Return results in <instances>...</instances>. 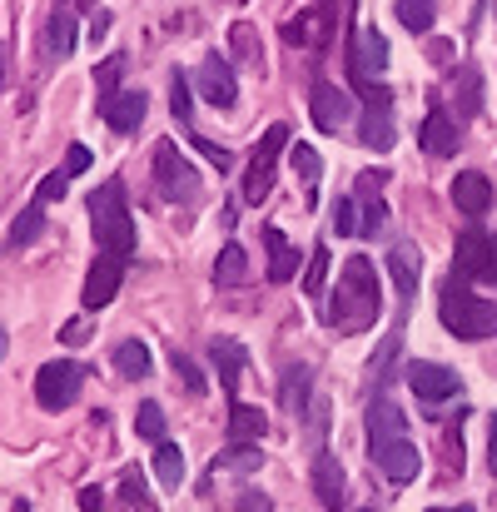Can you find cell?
I'll list each match as a JSON object with an SVG mask.
<instances>
[{"label": "cell", "instance_id": "cell-1", "mask_svg": "<svg viewBox=\"0 0 497 512\" xmlns=\"http://www.w3.org/2000/svg\"><path fill=\"white\" fill-rule=\"evenodd\" d=\"M333 299H338V304H329V314H324L333 329L358 334V329H368V324L378 319V309H383V299H378V274H373V264H368L363 254H353V259L343 264Z\"/></svg>", "mask_w": 497, "mask_h": 512}, {"label": "cell", "instance_id": "cell-2", "mask_svg": "<svg viewBox=\"0 0 497 512\" xmlns=\"http://www.w3.org/2000/svg\"><path fill=\"white\" fill-rule=\"evenodd\" d=\"M90 229H95L100 254H120V259L135 254V214L125 204V184L120 179H105L90 194Z\"/></svg>", "mask_w": 497, "mask_h": 512}, {"label": "cell", "instance_id": "cell-3", "mask_svg": "<svg viewBox=\"0 0 497 512\" xmlns=\"http://www.w3.org/2000/svg\"><path fill=\"white\" fill-rule=\"evenodd\" d=\"M438 319H443V329L453 334V339H493L497 334V304L488 299H478V294H468V289H458V284H448L443 289V299H438Z\"/></svg>", "mask_w": 497, "mask_h": 512}, {"label": "cell", "instance_id": "cell-4", "mask_svg": "<svg viewBox=\"0 0 497 512\" xmlns=\"http://www.w3.org/2000/svg\"><path fill=\"white\" fill-rule=\"evenodd\" d=\"M343 10H348V0H314L309 10H299V15L284 25V40H289V45H319V50H329L338 25H343V20H333V15H343Z\"/></svg>", "mask_w": 497, "mask_h": 512}, {"label": "cell", "instance_id": "cell-5", "mask_svg": "<svg viewBox=\"0 0 497 512\" xmlns=\"http://www.w3.org/2000/svg\"><path fill=\"white\" fill-rule=\"evenodd\" d=\"M80 388H85V368L70 363V358H55V363H45V368L35 373V403L50 408V413L70 408V403L80 398Z\"/></svg>", "mask_w": 497, "mask_h": 512}, {"label": "cell", "instance_id": "cell-6", "mask_svg": "<svg viewBox=\"0 0 497 512\" xmlns=\"http://www.w3.org/2000/svg\"><path fill=\"white\" fill-rule=\"evenodd\" d=\"M155 179H160V199H169V204H194L199 199V170L169 140L155 150Z\"/></svg>", "mask_w": 497, "mask_h": 512}, {"label": "cell", "instance_id": "cell-7", "mask_svg": "<svg viewBox=\"0 0 497 512\" xmlns=\"http://www.w3.org/2000/svg\"><path fill=\"white\" fill-rule=\"evenodd\" d=\"M284 145H289V125H269L259 150H254V160H249V174H244V199L249 204H264L274 194V160H279Z\"/></svg>", "mask_w": 497, "mask_h": 512}, {"label": "cell", "instance_id": "cell-8", "mask_svg": "<svg viewBox=\"0 0 497 512\" xmlns=\"http://www.w3.org/2000/svg\"><path fill=\"white\" fill-rule=\"evenodd\" d=\"M363 90V125H358V145H368V150H393V95L383 90V85H358Z\"/></svg>", "mask_w": 497, "mask_h": 512}, {"label": "cell", "instance_id": "cell-9", "mask_svg": "<svg viewBox=\"0 0 497 512\" xmlns=\"http://www.w3.org/2000/svg\"><path fill=\"white\" fill-rule=\"evenodd\" d=\"M388 70V40L373 30V25H363L353 40H348V75H353V85H368V80H378Z\"/></svg>", "mask_w": 497, "mask_h": 512}, {"label": "cell", "instance_id": "cell-10", "mask_svg": "<svg viewBox=\"0 0 497 512\" xmlns=\"http://www.w3.org/2000/svg\"><path fill=\"white\" fill-rule=\"evenodd\" d=\"M120 279H125V259L120 254H100L95 264H90V274H85V289H80V304L95 314V309H105L115 294H120Z\"/></svg>", "mask_w": 497, "mask_h": 512}, {"label": "cell", "instance_id": "cell-11", "mask_svg": "<svg viewBox=\"0 0 497 512\" xmlns=\"http://www.w3.org/2000/svg\"><path fill=\"white\" fill-rule=\"evenodd\" d=\"M373 468L388 478V483H413L418 478V468H423V458H418V448L408 443V438H388V443H373Z\"/></svg>", "mask_w": 497, "mask_h": 512}, {"label": "cell", "instance_id": "cell-12", "mask_svg": "<svg viewBox=\"0 0 497 512\" xmlns=\"http://www.w3.org/2000/svg\"><path fill=\"white\" fill-rule=\"evenodd\" d=\"M194 85H199V95H204V100H209L214 110H229V105L239 100V80H234L229 60H219V55H209V60L199 65Z\"/></svg>", "mask_w": 497, "mask_h": 512}, {"label": "cell", "instance_id": "cell-13", "mask_svg": "<svg viewBox=\"0 0 497 512\" xmlns=\"http://www.w3.org/2000/svg\"><path fill=\"white\" fill-rule=\"evenodd\" d=\"M408 388L423 398V403H443V398H453L458 393V373L453 368H443V363H408Z\"/></svg>", "mask_w": 497, "mask_h": 512}, {"label": "cell", "instance_id": "cell-14", "mask_svg": "<svg viewBox=\"0 0 497 512\" xmlns=\"http://www.w3.org/2000/svg\"><path fill=\"white\" fill-rule=\"evenodd\" d=\"M100 115H105L110 130L130 135V130L145 125V95H140V90H115L110 100H100Z\"/></svg>", "mask_w": 497, "mask_h": 512}, {"label": "cell", "instance_id": "cell-15", "mask_svg": "<svg viewBox=\"0 0 497 512\" xmlns=\"http://www.w3.org/2000/svg\"><path fill=\"white\" fill-rule=\"evenodd\" d=\"M309 110H314V125L319 130H343L348 125V115H353V105H348V95L338 90V85H329V80H319L314 85V100H309Z\"/></svg>", "mask_w": 497, "mask_h": 512}, {"label": "cell", "instance_id": "cell-16", "mask_svg": "<svg viewBox=\"0 0 497 512\" xmlns=\"http://www.w3.org/2000/svg\"><path fill=\"white\" fill-rule=\"evenodd\" d=\"M453 259H458V274H468V279H483V269H488V259H493V239H488L478 224H468V229L458 234V249H453Z\"/></svg>", "mask_w": 497, "mask_h": 512}, {"label": "cell", "instance_id": "cell-17", "mask_svg": "<svg viewBox=\"0 0 497 512\" xmlns=\"http://www.w3.org/2000/svg\"><path fill=\"white\" fill-rule=\"evenodd\" d=\"M453 204H458L463 214H473V219L488 214V209H493V179L478 170L458 174V179H453Z\"/></svg>", "mask_w": 497, "mask_h": 512}, {"label": "cell", "instance_id": "cell-18", "mask_svg": "<svg viewBox=\"0 0 497 512\" xmlns=\"http://www.w3.org/2000/svg\"><path fill=\"white\" fill-rule=\"evenodd\" d=\"M244 348L234 339H214L209 343V363H214V373H219V383H224V393H234L239 388V373H244Z\"/></svg>", "mask_w": 497, "mask_h": 512}, {"label": "cell", "instance_id": "cell-19", "mask_svg": "<svg viewBox=\"0 0 497 512\" xmlns=\"http://www.w3.org/2000/svg\"><path fill=\"white\" fill-rule=\"evenodd\" d=\"M264 244H269V279H274V284H289V279L299 274V254H294V244H289L274 224H264Z\"/></svg>", "mask_w": 497, "mask_h": 512}, {"label": "cell", "instance_id": "cell-20", "mask_svg": "<svg viewBox=\"0 0 497 512\" xmlns=\"http://www.w3.org/2000/svg\"><path fill=\"white\" fill-rule=\"evenodd\" d=\"M314 498L329 512L343 503V468H338L333 453H319V458H314Z\"/></svg>", "mask_w": 497, "mask_h": 512}, {"label": "cell", "instance_id": "cell-21", "mask_svg": "<svg viewBox=\"0 0 497 512\" xmlns=\"http://www.w3.org/2000/svg\"><path fill=\"white\" fill-rule=\"evenodd\" d=\"M423 150H428V155H438V160L458 155V125H453L443 110H433V115L423 120Z\"/></svg>", "mask_w": 497, "mask_h": 512}, {"label": "cell", "instance_id": "cell-22", "mask_svg": "<svg viewBox=\"0 0 497 512\" xmlns=\"http://www.w3.org/2000/svg\"><path fill=\"white\" fill-rule=\"evenodd\" d=\"M269 433V418L254 403H234L229 408V443H259Z\"/></svg>", "mask_w": 497, "mask_h": 512}, {"label": "cell", "instance_id": "cell-23", "mask_svg": "<svg viewBox=\"0 0 497 512\" xmlns=\"http://www.w3.org/2000/svg\"><path fill=\"white\" fill-rule=\"evenodd\" d=\"M403 413H398V403H388V398H378L373 408H368V443H388V438H403Z\"/></svg>", "mask_w": 497, "mask_h": 512}, {"label": "cell", "instance_id": "cell-24", "mask_svg": "<svg viewBox=\"0 0 497 512\" xmlns=\"http://www.w3.org/2000/svg\"><path fill=\"white\" fill-rule=\"evenodd\" d=\"M45 50H50V55H60V60H65V55L75 50V15H70V5H65V0H60V5L50 10V30H45Z\"/></svg>", "mask_w": 497, "mask_h": 512}, {"label": "cell", "instance_id": "cell-25", "mask_svg": "<svg viewBox=\"0 0 497 512\" xmlns=\"http://www.w3.org/2000/svg\"><path fill=\"white\" fill-rule=\"evenodd\" d=\"M309 388H314V373H309L304 363H289V368H284V393H279L284 408L304 418V408H309Z\"/></svg>", "mask_w": 497, "mask_h": 512}, {"label": "cell", "instance_id": "cell-26", "mask_svg": "<svg viewBox=\"0 0 497 512\" xmlns=\"http://www.w3.org/2000/svg\"><path fill=\"white\" fill-rule=\"evenodd\" d=\"M115 373L120 378H150V348L140 339H125L115 348Z\"/></svg>", "mask_w": 497, "mask_h": 512}, {"label": "cell", "instance_id": "cell-27", "mask_svg": "<svg viewBox=\"0 0 497 512\" xmlns=\"http://www.w3.org/2000/svg\"><path fill=\"white\" fill-rule=\"evenodd\" d=\"M264 458H259V443H229L219 458H214V473H254Z\"/></svg>", "mask_w": 497, "mask_h": 512}, {"label": "cell", "instance_id": "cell-28", "mask_svg": "<svg viewBox=\"0 0 497 512\" xmlns=\"http://www.w3.org/2000/svg\"><path fill=\"white\" fill-rule=\"evenodd\" d=\"M214 279H219V284H244V279H249V254H244L239 244H224L219 259H214Z\"/></svg>", "mask_w": 497, "mask_h": 512}, {"label": "cell", "instance_id": "cell-29", "mask_svg": "<svg viewBox=\"0 0 497 512\" xmlns=\"http://www.w3.org/2000/svg\"><path fill=\"white\" fill-rule=\"evenodd\" d=\"M388 274H393V284H398L403 299L418 294V274H423V269H418V259H413L408 249H393V254H388Z\"/></svg>", "mask_w": 497, "mask_h": 512}, {"label": "cell", "instance_id": "cell-30", "mask_svg": "<svg viewBox=\"0 0 497 512\" xmlns=\"http://www.w3.org/2000/svg\"><path fill=\"white\" fill-rule=\"evenodd\" d=\"M289 165H294V174L304 179V189H309V194L319 189V174H324V160H319V150H314V145L294 140V150H289Z\"/></svg>", "mask_w": 497, "mask_h": 512}, {"label": "cell", "instance_id": "cell-31", "mask_svg": "<svg viewBox=\"0 0 497 512\" xmlns=\"http://www.w3.org/2000/svg\"><path fill=\"white\" fill-rule=\"evenodd\" d=\"M155 473H160V483L165 488H179L184 483V453L174 448V443H155Z\"/></svg>", "mask_w": 497, "mask_h": 512}, {"label": "cell", "instance_id": "cell-32", "mask_svg": "<svg viewBox=\"0 0 497 512\" xmlns=\"http://www.w3.org/2000/svg\"><path fill=\"white\" fill-rule=\"evenodd\" d=\"M120 493H125V508L160 512V508H155V498H150V488H145V478H140L135 468H125V473H120Z\"/></svg>", "mask_w": 497, "mask_h": 512}, {"label": "cell", "instance_id": "cell-33", "mask_svg": "<svg viewBox=\"0 0 497 512\" xmlns=\"http://www.w3.org/2000/svg\"><path fill=\"white\" fill-rule=\"evenodd\" d=\"M398 20L413 35H428L433 30V0H398Z\"/></svg>", "mask_w": 497, "mask_h": 512}, {"label": "cell", "instance_id": "cell-34", "mask_svg": "<svg viewBox=\"0 0 497 512\" xmlns=\"http://www.w3.org/2000/svg\"><path fill=\"white\" fill-rule=\"evenodd\" d=\"M40 229H45V204H35V199H30V209L10 224V244H30Z\"/></svg>", "mask_w": 497, "mask_h": 512}, {"label": "cell", "instance_id": "cell-35", "mask_svg": "<svg viewBox=\"0 0 497 512\" xmlns=\"http://www.w3.org/2000/svg\"><path fill=\"white\" fill-rule=\"evenodd\" d=\"M135 433L150 438V443H165V408H160V403H140V413H135Z\"/></svg>", "mask_w": 497, "mask_h": 512}, {"label": "cell", "instance_id": "cell-36", "mask_svg": "<svg viewBox=\"0 0 497 512\" xmlns=\"http://www.w3.org/2000/svg\"><path fill=\"white\" fill-rule=\"evenodd\" d=\"M324 279H329V244H314L304 269V294H324Z\"/></svg>", "mask_w": 497, "mask_h": 512}, {"label": "cell", "instance_id": "cell-37", "mask_svg": "<svg viewBox=\"0 0 497 512\" xmlns=\"http://www.w3.org/2000/svg\"><path fill=\"white\" fill-rule=\"evenodd\" d=\"M333 219V234H343V239H348V234H363V219H358V204H353V199H333V209H329Z\"/></svg>", "mask_w": 497, "mask_h": 512}, {"label": "cell", "instance_id": "cell-38", "mask_svg": "<svg viewBox=\"0 0 497 512\" xmlns=\"http://www.w3.org/2000/svg\"><path fill=\"white\" fill-rule=\"evenodd\" d=\"M70 170H50L40 184H35V204H55V199H65V189H70Z\"/></svg>", "mask_w": 497, "mask_h": 512}, {"label": "cell", "instance_id": "cell-39", "mask_svg": "<svg viewBox=\"0 0 497 512\" xmlns=\"http://www.w3.org/2000/svg\"><path fill=\"white\" fill-rule=\"evenodd\" d=\"M120 75H125V55H110L100 70H95V85H100V100H110L120 90Z\"/></svg>", "mask_w": 497, "mask_h": 512}, {"label": "cell", "instance_id": "cell-40", "mask_svg": "<svg viewBox=\"0 0 497 512\" xmlns=\"http://www.w3.org/2000/svg\"><path fill=\"white\" fill-rule=\"evenodd\" d=\"M169 358H174V373L184 378V388H189V393H204V388H209V383H204V373L194 368V358H189V353H179V343L169 348Z\"/></svg>", "mask_w": 497, "mask_h": 512}, {"label": "cell", "instance_id": "cell-41", "mask_svg": "<svg viewBox=\"0 0 497 512\" xmlns=\"http://www.w3.org/2000/svg\"><path fill=\"white\" fill-rule=\"evenodd\" d=\"M234 50H239V55H244V60H249V65H259V60H264V45H259V40H254V30H249V25H244V20H239V25H234Z\"/></svg>", "mask_w": 497, "mask_h": 512}, {"label": "cell", "instance_id": "cell-42", "mask_svg": "<svg viewBox=\"0 0 497 512\" xmlns=\"http://www.w3.org/2000/svg\"><path fill=\"white\" fill-rule=\"evenodd\" d=\"M169 110H174V120H189V110H194V105H189V80H184L179 70H174V80H169Z\"/></svg>", "mask_w": 497, "mask_h": 512}, {"label": "cell", "instance_id": "cell-43", "mask_svg": "<svg viewBox=\"0 0 497 512\" xmlns=\"http://www.w3.org/2000/svg\"><path fill=\"white\" fill-rule=\"evenodd\" d=\"M383 219H388L383 199H368V214H363V234H378V229H383Z\"/></svg>", "mask_w": 497, "mask_h": 512}, {"label": "cell", "instance_id": "cell-44", "mask_svg": "<svg viewBox=\"0 0 497 512\" xmlns=\"http://www.w3.org/2000/svg\"><path fill=\"white\" fill-rule=\"evenodd\" d=\"M194 145H199V155H204L209 165H219V174L229 170V150H219V145H209V140H199V135H194Z\"/></svg>", "mask_w": 497, "mask_h": 512}, {"label": "cell", "instance_id": "cell-45", "mask_svg": "<svg viewBox=\"0 0 497 512\" xmlns=\"http://www.w3.org/2000/svg\"><path fill=\"white\" fill-rule=\"evenodd\" d=\"M65 170H70V174H85V170H90V150H85V145H70V155H65Z\"/></svg>", "mask_w": 497, "mask_h": 512}, {"label": "cell", "instance_id": "cell-46", "mask_svg": "<svg viewBox=\"0 0 497 512\" xmlns=\"http://www.w3.org/2000/svg\"><path fill=\"white\" fill-rule=\"evenodd\" d=\"M80 512H110L105 493H100V488H85V493H80Z\"/></svg>", "mask_w": 497, "mask_h": 512}, {"label": "cell", "instance_id": "cell-47", "mask_svg": "<svg viewBox=\"0 0 497 512\" xmlns=\"http://www.w3.org/2000/svg\"><path fill=\"white\" fill-rule=\"evenodd\" d=\"M239 512H269V498H264V493H244V498H239Z\"/></svg>", "mask_w": 497, "mask_h": 512}, {"label": "cell", "instance_id": "cell-48", "mask_svg": "<svg viewBox=\"0 0 497 512\" xmlns=\"http://www.w3.org/2000/svg\"><path fill=\"white\" fill-rule=\"evenodd\" d=\"M105 30H110V15H105V10H95V15H90V35H95V40H105Z\"/></svg>", "mask_w": 497, "mask_h": 512}, {"label": "cell", "instance_id": "cell-49", "mask_svg": "<svg viewBox=\"0 0 497 512\" xmlns=\"http://www.w3.org/2000/svg\"><path fill=\"white\" fill-rule=\"evenodd\" d=\"M483 279H493V284H497V244H493V259H488V269H483Z\"/></svg>", "mask_w": 497, "mask_h": 512}, {"label": "cell", "instance_id": "cell-50", "mask_svg": "<svg viewBox=\"0 0 497 512\" xmlns=\"http://www.w3.org/2000/svg\"><path fill=\"white\" fill-rule=\"evenodd\" d=\"M493 473H497V418H493Z\"/></svg>", "mask_w": 497, "mask_h": 512}, {"label": "cell", "instance_id": "cell-51", "mask_svg": "<svg viewBox=\"0 0 497 512\" xmlns=\"http://www.w3.org/2000/svg\"><path fill=\"white\" fill-rule=\"evenodd\" d=\"M0 90H5V50H0Z\"/></svg>", "mask_w": 497, "mask_h": 512}, {"label": "cell", "instance_id": "cell-52", "mask_svg": "<svg viewBox=\"0 0 497 512\" xmlns=\"http://www.w3.org/2000/svg\"><path fill=\"white\" fill-rule=\"evenodd\" d=\"M5 348H10V339H5V329H0V358H5Z\"/></svg>", "mask_w": 497, "mask_h": 512}, {"label": "cell", "instance_id": "cell-53", "mask_svg": "<svg viewBox=\"0 0 497 512\" xmlns=\"http://www.w3.org/2000/svg\"><path fill=\"white\" fill-rule=\"evenodd\" d=\"M433 512H448V508H433Z\"/></svg>", "mask_w": 497, "mask_h": 512}]
</instances>
